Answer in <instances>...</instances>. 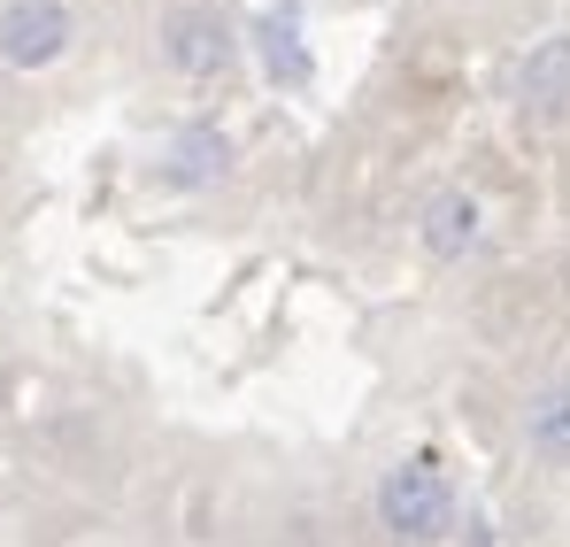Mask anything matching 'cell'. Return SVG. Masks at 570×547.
I'll return each mask as SVG.
<instances>
[{
	"instance_id": "obj_1",
	"label": "cell",
	"mask_w": 570,
	"mask_h": 547,
	"mask_svg": "<svg viewBox=\"0 0 570 547\" xmlns=\"http://www.w3.org/2000/svg\"><path fill=\"white\" fill-rule=\"evenodd\" d=\"M379 517L393 540H432V533H448V517H455V486H448V470L424 456L393 462L379 486Z\"/></svg>"
},
{
	"instance_id": "obj_2",
	"label": "cell",
	"mask_w": 570,
	"mask_h": 547,
	"mask_svg": "<svg viewBox=\"0 0 570 547\" xmlns=\"http://www.w3.org/2000/svg\"><path fill=\"white\" fill-rule=\"evenodd\" d=\"M155 39H163V62H170L186 86H208V78H224V70L239 62V39H232V23H224L216 8H200V0L170 8Z\"/></svg>"
},
{
	"instance_id": "obj_3",
	"label": "cell",
	"mask_w": 570,
	"mask_h": 547,
	"mask_svg": "<svg viewBox=\"0 0 570 547\" xmlns=\"http://www.w3.org/2000/svg\"><path fill=\"white\" fill-rule=\"evenodd\" d=\"M70 39H78L70 0H8L0 8V62L8 70H47L70 55Z\"/></svg>"
},
{
	"instance_id": "obj_4",
	"label": "cell",
	"mask_w": 570,
	"mask_h": 547,
	"mask_svg": "<svg viewBox=\"0 0 570 547\" xmlns=\"http://www.w3.org/2000/svg\"><path fill=\"white\" fill-rule=\"evenodd\" d=\"M478 224H485V208H478L471 193H432L424 201V216H416V240H424V255L432 263H455V255H471L478 247Z\"/></svg>"
},
{
	"instance_id": "obj_5",
	"label": "cell",
	"mask_w": 570,
	"mask_h": 547,
	"mask_svg": "<svg viewBox=\"0 0 570 547\" xmlns=\"http://www.w3.org/2000/svg\"><path fill=\"white\" fill-rule=\"evenodd\" d=\"M163 178L186 185V193H208V185H224V178H232V139H224V131H208V124L178 131V139L163 147Z\"/></svg>"
},
{
	"instance_id": "obj_6",
	"label": "cell",
	"mask_w": 570,
	"mask_h": 547,
	"mask_svg": "<svg viewBox=\"0 0 570 547\" xmlns=\"http://www.w3.org/2000/svg\"><path fill=\"white\" fill-rule=\"evenodd\" d=\"M517 100L540 108V116H563V108H570V31H548V39L524 55V70H517Z\"/></svg>"
},
{
	"instance_id": "obj_7",
	"label": "cell",
	"mask_w": 570,
	"mask_h": 547,
	"mask_svg": "<svg viewBox=\"0 0 570 547\" xmlns=\"http://www.w3.org/2000/svg\"><path fill=\"white\" fill-rule=\"evenodd\" d=\"M247 47L263 55V70H271V86H278V92L308 86V39L293 31V16H263V23L247 31Z\"/></svg>"
},
{
	"instance_id": "obj_8",
	"label": "cell",
	"mask_w": 570,
	"mask_h": 547,
	"mask_svg": "<svg viewBox=\"0 0 570 547\" xmlns=\"http://www.w3.org/2000/svg\"><path fill=\"white\" fill-rule=\"evenodd\" d=\"M524 440H532L548 462H570V378H563V385H548V393H532V409H524Z\"/></svg>"
}]
</instances>
